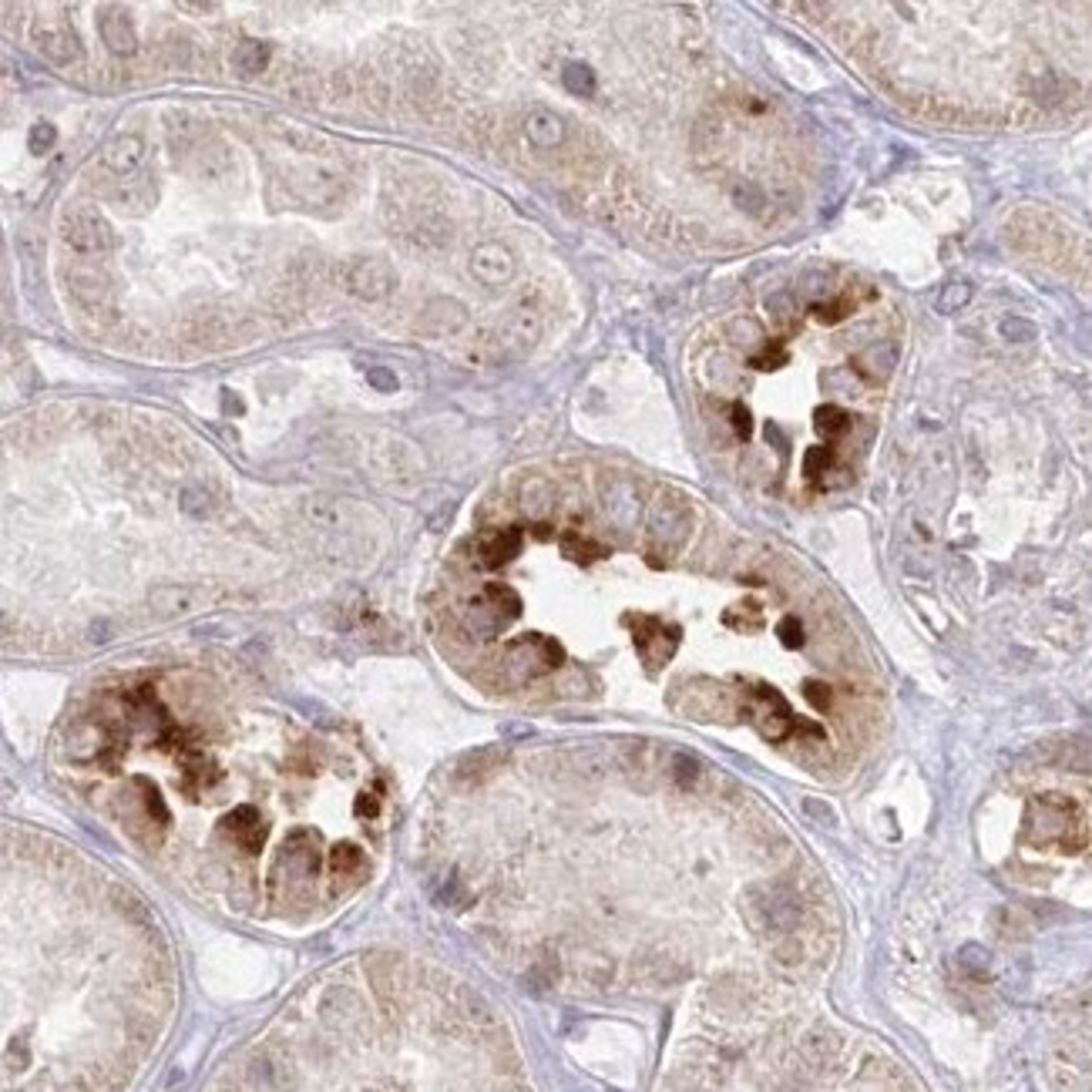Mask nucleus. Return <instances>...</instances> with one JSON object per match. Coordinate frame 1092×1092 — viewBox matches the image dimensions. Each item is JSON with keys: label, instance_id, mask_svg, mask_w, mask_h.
<instances>
[{"label": "nucleus", "instance_id": "f257e3e1", "mask_svg": "<svg viewBox=\"0 0 1092 1092\" xmlns=\"http://www.w3.org/2000/svg\"><path fill=\"white\" fill-rule=\"evenodd\" d=\"M494 1036L501 1019L481 992L373 955L363 985H323L213 1092H507V1079L461 1076V1059Z\"/></svg>", "mask_w": 1092, "mask_h": 1092}, {"label": "nucleus", "instance_id": "f03ea898", "mask_svg": "<svg viewBox=\"0 0 1092 1092\" xmlns=\"http://www.w3.org/2000/svg\"><path fill=\"white\" fill-rule=\"evenodd\" d=\"M693 534V507L683 494L659 491L649 504V559L663 565L683 552V544Z\"/></svg>", "mask_w": 1092, "mask_h": 1092}, {"label": "nucleus", "instance_id": "7ed1b4c3", "mask_svg": "<svg viewBox=\"0 0 1092 1092\" xmlns=\"http://www.w3.org/2000/svg\"><path fill=\"white\" fill-rule=\"evenodd\" d=\"M1025 837L1036 847H1056V850H1079L1082 830L1076 807L1062 797H1042L1025 813Z\"/></svg>", "mask_w": 1092, "mask_h": 1092}, {"label": "nucleus", "instance_id": "20e7f679", "mask_svg": "<svg viewBox=\"0 0 1092 1092\" xmlns=\"http://www.w3.org/2000/svg\"><path fill=\"white\" fill-rule=\"evenodd\" d=\"M562 646L549 636H524L504 649L501 656V676L507 686H524L538 676H549L562 666Z\"/></svg>", "mask_w": 1092, "mask_h": 1092}, {"label": "nucleus", "instance_id": "39448f33", "mask_svg": "<svg viewBox=\"0 0 1092 1092\" xmlns=\"http://www.w3.org/2000/svg\"><path fill=\"white\" fill-rule=\"evenodd\" d=\"M61 239L81 256H101L114 246L108 219L91 206H74L61 216Z\"/></svg>", "mask_w": 1092, "mask_h": 1092}, {"label": "nucleus", "instance_id": "423d86ee", "mask_svg": "<svg viewBox=\"0 0 1092 1092\" xmlns=\"http://www.w3.org/2000/svg\"><path fill=\"white\" fill-rule=\"evenodd\" d=\"M629 626H632V639H636L642 663L649 669H659L673 659L676 646H679L676 626H669V622L656 619V616H636V619H629Z\"/></svg>", "mask_w": 1092, "mask_h": 1092}, {"label": "nucleus", "instance_id": "0eeeda50", "mask_svg": "<svg viewBox=\"0 0 1092 1092\" xmlns=\"http://www.w3.org/2000/svg\"><path fill=\"white\" fill-rule=\"evenodd\" d=\"M31 37H34L37 54L47 57V61L57 64V68L78 64L81 57H84L78 34H74L71 27L61 21V17H41V21H34Z\"/></svg>", "mask_w": 1092, "mask_h": 1092}, {"label": "nucleus", "instance_id": "6e6552de", "mask_svg": "<svg viewBox=\"0 0 1092 1092\" xmlns=\"http://www.w3.org/2000/svg\"><path fill=\"white\" fill-rule=\"evenodd\" d=\"M347 293H353L357 300H387L397 286V276L390 270V263L383 260H357L347 266Z\"/></svg>", "mask_w": 1092, "mask_h": 1092}, {"label": "nucleus", "instance_id": "1a4fd4ad", "mask_svg": "<svg viewBox=\"0 0 1092 1092\" xmlns=\"http://www.w3.org/2000/svg\"><path fill=\"white\" fill-rule=\"evenodd\" d=\"M471 273L474 280L481 286H504L514 280V273H518V263H514L511 249L501 246V243H481L471 253Z\"/></svg>", "mask_w": 1092, "mask_h": 1092}, {"label": "nucleus", "instance_id": "9d476101", "mask_svg": "<svg viewBox=\"0 0 1092 1092\" xmlns=\"http://www.w3.org/2000/svg\"><path fill=\"white\" fill-rule=\"evenodd\" d=\"M316 867H320V857H316L310 833H303V830L290 833L280 850V860H276V874L286 870V880H300V877H313Z\"/></svg>", "mask_w": 1092, "mask_h": 1092}, {"label": "nucleus", "instance_id": "9b49d317", "mask_svg": "<svg viewBox=\"0 0 1092 1092\" xmlns=\"http://www.w3.org/2000/svg\"><path fill=\"white\" fill-rule=\"evenodd\" d=\"M524 549V534L518 528H497L477 538V565L481 569H501L511 559H518Z\"/></svg>", "mask_w": 1092, "mask_h": 1092}, {"label": "nucleus", "instance_id": "f8f14e48", "mask_svg": "<svg viewBox=\"0 0 1092 1092\" xmlns=\"http://www.w3.org/2000/svg\"><path fill=\"white\" fill-rule=\"evenodd\" d=\"M104 168L114 171L118 178L128 181L131 175H138V168L145 165V141L138 135H118L111 138L101 151Z\"/></svg>", "mask_w": 1092, "mask_h": 1092}, {"label": "nucleus", "instance_id": "ddd939ff", "mask_svg": "<svg viewBox=\"0 0 1092 1092\" xmlns=\"http://www.w3.org/2000/svg\"><path fill=\"white\" fill-rule=\"evenodd\" d=\"M68 293L74 296V303L88 313L108 310L111 306V283H108V276L98 270H74L68 280Z\"/></svg>", "mask_w": 1092, "mask_h": 1092}, {"label": "nucleus", "instance_id": "4468645a", "mask_svg": "<svg viewBox=\"0 0 1092 1092\" xmlns=\"http://www.w3.org/2000/svg\"><path fill=\"white\" fill-rule=\"evenodd\" d=\"M98 31H101V41L108 44L111 54H135L138 37H135V27H131V21H128V14H124L121 7H101V11H98Z\"/></svg>", "mask_w": 1092, "mask_h": 1092}, {"label": "nucleus", "instance_id": "2eb2a0df", "mask_svg": "<svg viewBox=\"0 0 1092 1092\" xmlns=\"http://www.w3.org/2000/svg\"><path fill=\"white\" fill-rule=\"evenodd\" d=\"M464 320H467V310L457 300H434V303H427L424 316H420V330H424L427 337H451V333L464 327Z\"/></svg>", "mask_w": 1092, "mask_h": 1092}, {"label": "nucleus", "instance_id": "dca6fc26", "mask_svg": "<svg viewBox=\"0 0 1092 1092\" xmlns=\"http://www.w3.org/2000/svg\"><path fill=\"white\" fill-rule=\"evenodd\" d=\"M518 501L524 507V514L534 521H544L555 511V484L549 477H528L518 491Z\"/></svg>", "mask_w": 1092, "mask_h": 1092}, {"label": "nucleus", "instance_id": "f3484780", "mask_svg": "<svg viewBox=\"0 0 1092 1092\" xmlns=\"http://www.w3.org/2000/svg\"><path fill=\"white\" fill-rule=\"evenodd\" d=\"M273 57V47L263 44V41H243L236 44L233 51V68L239 78H256V74L266 71V64H270Z\"/></svg>", "mask_w": 1092, "mask_h": 1092}, {"label": "nucleus", "instance_id": "a211bd4d", "mask_svg": "<svg viewBox=\"0 0 1092 1092\" xmlns=\"http://www.w3.org/2000/svg\"><path fill=\"white\" fill-rule=\"evenodd\" d=\"M229 827H233V837H236L239 847H246V850L260 847L263 833H260V813H256V810L239 807L233 817H229Z\"/></svg>", "mask_w": 1092, "mask_h": 1092}, {"label": "nucleus", "instance_id": "6ab92c4d", "mask_svg": "<svg viewBox=\"0 0 1092 1092\" xmlns=\"http://www.w3.org/2000/svg\"><path fill=\"white\" fill-rule=\"evenodd\" d=\"M151 606H155L161 616H181V612H192L199 606V592L196 589H158L151 596Z\"/></svg>", "mask_w": 1092, "mask_h": 1092}, {"label": "nucleus", "instance_id": "aec40b11", "mask_svg": "<svg viewBox=\"0 0 1092 1092\" xmlns=\"http://www.w3.org/2000/svg\"><path fill=\"white\" fill-rule=\"evenodd\" d=\"M833 1049H837V1042H833L830 1032L823 1029H813L807 1039H803V1059L810 1062L813 1069H823L833 1056Z\"/></svg>", "mask_w": 1092, "mask_h": 1092}, {"label": "nucleus", "instance_id": "412c9836", "mask_svg": "<svg viewBox=\"0 0 1092 1092\" xmlns=\"http://www.w3.org/2000/svg\"><path fill=\"white\" fill-rule=\"evenodd\" d=\"M333 870H337V877H360L363 874V854H360V847H353V844L333 847Z\"/></svg>", "mask_w": 1092, "mask_h": 1092}, {"label": "nucleus", "instance_id": "4be33fe9", "mask_svg": "<svg viewBox=\"0 0 1092 1092\" xmlns=\"http://www.w3.org/2000/svg\"><path fill=\"white\" fill-rule=\"evenodd\" d=\"M57 141V128L51 121H37L31 128V138H27V148L34 151V155H44V151H51Z\"/></svg>", "mask_w": 1092, "mask_h": 1092}, {"label": "nucleus", "instance_id": "5701e85b", "mask_svg": "<svg viewBox=\"0 0 1092 1092\" xmlns=\"http://www.w3.org/2000/svg\"><path fill=\"white\" fill-rule=\"evenodd\" d=\"M962 962H965V969H969V972L975 975V979H985V972H989L992 958H989V952H985V948L969 945V948H965V952H962Z\"/></svg>", "mask_w": 1092, "mask_h": 1092}, {"label": "nucleus", "instance_id": "b1692460", "mask_svg": "<svg viewBox=\"0 0 1092 1092\" xmlns=\"http://www.w3.org/2000/svg\"><path fill=\"white\" fill-rule=\"evenodd\" d=\"M440 901L447 907H467L471 904V890H467V884H461L457 877H451L444 887H440Z\"/></svg>", "mask_w": 1092, "mask_h": 1092}, {"label": "nucleus", "instance_id": "393cba45", "mask_svg": "<svg viewBox=\"0 0 1092 1092\" xmlns=\"http://www.w3.org/2000/svg\"><path fill=\"white\" fill-rule=\"evenodd\" d=\"M181 507L192 511V514H206L209 511V494H203L199 487H186V491H181Z\"/></svg>", "mask_w": 1092, "mask_h": 1092}, {"label": "nucleus", "instance_id": "a878e982", "mask_svg": "<svg viewBox=\"0 0 1092 1092\" xmlns=\"http://www.w3.org/2000/svg\"><path fill=\"white\" fill-rule=\"evenodd\" d=\"M367 380L373 383V387L387 390V394H394V390H397V377H394V373H387V370H370Z\"/></svg>", "mask_w": 1092, "mask_h": 1092}, {"label": "nucleus", "instance_id": "bb28decb", "mask_svg": "<svg viewBox=\"0 0 1092 1092\" xmlns=\"http://www.w3.org/2000/svg\"><path fill=\"white\" fill-rule=\"evenodd\" d=\"M357 813H360V817H373V813H377V800L367 797V793H360V797H357Z\"/></svg>", "mask_w": 1092, "mask_h": 1092}]
</instances>
